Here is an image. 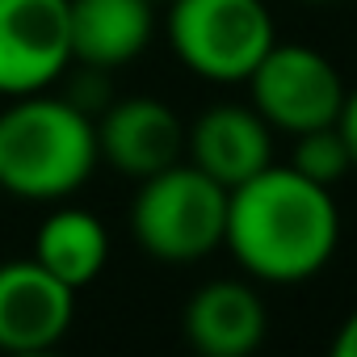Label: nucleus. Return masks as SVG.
<instances>
[{
	"instance_id": "f257e3e1",
	"label": "nucleus",
	"mask_w": 357,
	"mask_h": 357,
	"mask_svg": "<svg viewBox=\"0 0 357 357\" xmlns=\"http://www.w3.org/2000/svg\"><path fill=\"white\" fill-rule=\"evenodd\" d=\"M340 244V211L328 185H315L290 164H265L227 190L223 248L257 282H307Z\"/></svg>"
},
{
	"instance_id": "f03ea898",
	"label": "nucleus",
	"mask_w": 357,
	"mask_h": 357,
	"mask_svg": "<svg viewBox=\"0 0 357 357\" xmlns=\"http://www.w3.org/2000/svg\"><path fill=\"white\" fill-rule=\"evenodd\" d=\"M97 164V126L68 97L38 89L13 97V105L0 114V190L13 198L63 202L89 181Z\"/></svg>"
},
{
	"instance_id": "7ed1b4c3",
	"label": "nucleus",
	"mask_w": 357,
	"mask_h": 357,
	"mask_svg": "<svg viewBox=\"0 0 357 357\" xmlns=\"http://www.w3.org/2000/svg\"><path fill=\"white\" fill-rule=\"evenodd\" d=\"M227 190L190 160H176L139 181L130 231L139 248L164 265H194L223 244Z\"/></svg>"
},
{
	"instance_id": "20e7f679",
	"label": "nucleus",
	"mask_w": 357,
	"mask_h": 357,
	"mask_svg": "<svg viewBox=\"0 0 357 357\" xmlns=\"http://www.w3.org/2000/svg\"><path fill=\"white\" fill-rule=\"evenodd\" d=\"M168 43L194 76L236 84L248 80L278 34L265 0H168Z\"/></svg>"
},
{
	"instance_id": "39448f33",
	"label": "nucleus",
	"mask_w": 357,
	"mask_h": 357,
	"mask_svg": "<svg viewBox=\"0 0 357 357\" xmlns=\"http://www.w3.org/2000/svg\"><path fill=\"white\" fill-rule=\"evenodd\" d=\"M252 109L286 135H303L315 126H332L344 105V76L336 63L298 43H273L261 63L248 72Z\"/></svg>"
},
{
	"instance_id": "423d86ee",
	"label": "nucleus",
	"mask_w": 357,
	"mask_h": 357,
	"mask_svg": "<svg viewBox=\"0 0 357 357\" xmlns=\"http://www.w3.org/2000/svg\"><path fill=\"white\" fill-rule=\"evenodd\" d=\"M68 63V0H0V97L51 89Z\"/></svg>"
},
{
	"instance_id": "0eeeda50",
	"label": "nucleus",
	"mask_w": 357,
	"mask_h": 357,
	"mask_svg": "<svg viewBox=\"0 0 357 357\" xmlns=\"http://www.w3.org/2000/svg\"><path fill=\"white\" fill-rule=\"evenodd\" d=\"M76 315V290L43 269L34 257L0 265V349L43 353L55 349Z\"/></svg>"
},
{
	"instance_id": "6e6552de",
	"label": "nucleus",
	"mask_w": 357,
	"mask_h": 357,
	"mask_svg": "<svg viewBox=\"0 0 357 357\" xmlns=\"http://www.w3.org/2000/svg\"><path fill=\"white\" fill-rule=\"evenodd\" d=\"M93 126H97V155L135 181L185 160V122L176 118L172 105L155 97L109 101L93 118Z\"/></svg>"
},
{
	"instance_id": "1a4fd4ad",
	"label": "nucleus",
	"mask_w": 357,
	"mask_h": 357,
	"mask_svg": "<svg viewBox=\"0 0 357 357\" xmlns=\"http://www.w3.org/2000/svg\"><path fill=\"white\" fill-rule=\"evenodd\" d=\"M185 160L223 190H236L273 164V126L252 105H211L194 118V126H185Z\"/></svg>"
},
{
	"instance_id": "9d476101",
	"label": "nucleus",
	"mask_w": 357,
	"mask_h": 357,
	"mask_svg": "<svg viewBox=\"0 0 357 357\" xmlns=\"http://www.w3.org/2000/svg\"><path fill=\"white\" fill-rule=\"evenodd\" d=\"M185 340L202 357H248L269 328L265 303L248 282L215 278L185 303Z\"/></svg>"
},
{
	"instance_id": "9b49d317",
	"label": "nucleus",
	"mask_w": 357,
	"mask_h": 357,
	"mask_svg": "<svg viewBox=\"0 0 357 357\" xmlns=\"http://www.w3.org/2000/svg\"><path fill=\"white\" fill-rule=\"evenodd\" d=\"M155 0H68V38L72 59L118 72L135 63L155 30Z\"/></svg>"
},
{
	"instance_id": "f8f14e48",
	"label": "nucleus",
	"mask_w": 357,
	"mask_h": 357,
	"mask_svg": "<svg viewBox=\"0 0 357 357\" xmlns=\"http://www.w3.org/2000/svg\"><path fill=\"white\" fill-rule=\"evenodd\" d=\"M34 261L72 290H84L109 261V231L93 211L80 206L51 211L34 236Z\"/></svg>"
},
{
	"instance_id": "ddd939ff",
	"label": "nucleus",
	"mask_w": 357,
	"mask_h": 357,
	"mask_svg": "<svg viewBox=\"0 0 357 357\" xmlns=\"http://www.w3.org/2000/svg\"><path fill=\"white\" fill-rule=\"evenodd\" d=\"M290 168H298L307 181L328 185V190L340 181L344 172H353V160H349V147H344V139H340L336 122H332V126H315V130L294 135Z\"/></svg>"
},
{
	"instance_id": "4468645a",
	"label": "nucleus",
	"mask_w": 357,
	"mask_h": 357,
	"mask_svg": "<svg viewBox=\"0 0 357 357\" xmlns=\"http://www.w3.org/2000/svg\"><path fill=\"white\" fill-rule=\"evenodd\" d=\"M336 130H340V139H344V147H349L353 168H357V89H353V93H344V105H340Z\"/></svg>"
},
{
	"instance_id": "2eb2a0df",
	"label": "nucleus",
	"mask_w": 357,
	"mask_h": 357,
	"mask_svg": "<svg viewBox=\"0 0 357 357\" xmlns=\"http://www.w3.org/2000/svg\"><path fill=\"white\" fill-rule=\"evenodd\" d=\"M332 353H336V357H357V311L340 324V332H336V340H332Z\"/></svg>"
},
{
	"instance_id": "dca6fc26",
	"label": "nucleus",
	"mask_w": 357,
	"mask_h": 357,
	"mask_svg": "<svg viewBox=\"0 0 357 357\" xmlns=\"http://www.w3.org/2000/svg\"><path fill=\"white\" fill-rule=\"evenodd\" d=\"M303 5H336V0H303Z\"/></svg>"
}]
</instances>
